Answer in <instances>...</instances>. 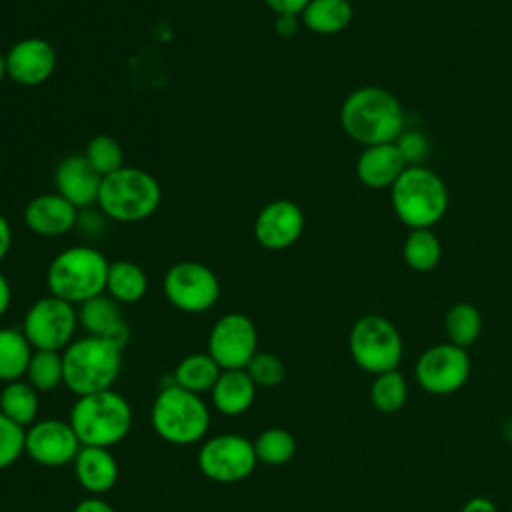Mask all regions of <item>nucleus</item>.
I'll return each instance as SVG.
<instances>
[{"label": "nucleus", "mask_w": 512, "mask_h": 512, "mask_svg": "<svg viewBox=\"0 0 512 512\" xmlns=\"http://www.w3.org/2000/svg\"><path fill=\"white\" fill-rule=\"evenodd\" d=\"M210 396L220 414L240 416L254 404L256 384L246 370H222Z\"/></svg>", "instance_id": "obj_21"}, {"label": "nucleus", "mask_w": 512, "mask_h": 512, "mask_svg": "<svg viewBox=\"0 0 512 512\" xmlns=\"http://www.w3.org/2000/svg\"><path fill=\"white\" fill-rule=\"evenodd\" d=\"M390 198L398 220L410 230L432 228L444 218L450 204L444 180L418 164L406 166L390 188Z\"/></svg>", "instance_id": "obj_3"}, {"label": "nucleus", "mask_w": 512, "mask_h": 512, "mask_svg": "<svg viewBox=\"0 0 512 512\" xmlns=\"http://www.w3.org/2000/svg\"><path fill=\"white\" fill-rule=\"evenodd\" d=\"M38 390L24 378L6 382L0 390V412L22 428L32 426L38 420L40 398Z\"/></svg>", "instance_id": "obj_23"}, {"label": "nucleus", "mask_w": 512, "mask_h": 512, "mask_svg": "<svg viewBox=\"0 0 512 512\" xmlns=\"http://www.w3.org/2000/svg\"><path fill=\"white\" fill-rule=\"evenodd\" d=\"M82 446L110 448L122 442L132 428V408L114 388L78 396L68 416Z\"/></svg>", "instance_id": "obj_2"}, {"label": "nucleus", "mask_w": 512, "mask_h": 512, "mask_svg": "<svg viewBox=\"0 0 512 512\" xmlns=\"http://www.w3.org/2000/svg\"><path fill=\"white\" fill-rule=\"evenodd\" d=\"M10 304H12V288L8 278L0 272V318L8 312Z\"/></svg>", "instance_id": "obj_42"}, {"label": "nucleus", "mask_w": 512, "mask_h": 512, "mask_svg": "<svg viewBox=\"0 0 512 512\" xmlns=\"http://www.w3.org/2000/svg\"><path fill=\"white\" fill-rule=\"evenodd\" d=\"M220 372L222 368L208 352H194L182 358L174 368V384L194 394L210 392Z\"/></svg>", "instance_id": "obj_26"}, {"label": "nucleus", "mask_w": 512, "mask_h": 512, "mask_svg": "<svg viewBox=\"0 0 512 512\" xmlns=\"http://www.w3.org/2000/svg\"><path fill=\"white\" fill-rule=\"evenodd\" d=\"M4 76H8V68H6V54H0V82L4 80Z\"/></svg>", "instance_id": "obj_43"}, {"label": "nucleus", "mask_w": 512, "mask_h": 512, "mask_svg": "<svg viewBox=\"0 0 512 512\" xmlns=\"http://www.w3.org/2000/svg\"><path fill=\"white\" fill-rule=\"evenodd\" d=\"M26 428L0 412V470L10 468L24 454Z\"/></svg>", "instance_id": "obj_35"}, {"label": "nucleus", "mask_w": 512, "mask_h": 512, "mask_svg": "<svg viewBox=\"0 0 512 512\" xmlns=\"http://www.w3.org/2000/svg\"><path fill=\"white\" fill-rule=\"evenodd\" d=\"M148 290V278L144 270L132 260L110 262L106 294L118 304H134L144 298Z\"/></svg>", "instance_id": "obj_24"}, {"label": "nucleus", "mask_w": 512, "mask_h": 512, "mask_svg": "<svg viewBox=\"0 0 512 512\" xmlns=\"http://www.w3.org/2000/svg\"><path fill=\"white\" fill-rule=\"evenodd\" d=\"M56 50L44 38H22L6 54L8 76L20 86H38L56 70Z\"/></svg>", "instance_id": "obj_16"}, {"label": "nucleus", "mask_w": 512, "mask_h": 512, "mask_svg": "<svg viewBox=\"0 0 512 512\" xmlns=\"http://www.w3.org/2000/svg\"><path fill=\"white\" fill-rule=\"evenodd\" d=\"M160 202L162 188L150 172L122 166L114 174L102 178L96 204L110 220L140 222L150 218Z\"/></svg>", "instance_id": "obj_7"}, {"label": "nucleus", "mask_w": 512, "mask_h": 512, "mask_svg": "<svg viewBox=\"0 0 512 512\" xmlns=\"http://www.w3.org/2000/svg\"><path fill=\"white\" fill-rule=\"evenodd\" d=\"M24 222L36 236H64L76 226L78 208L62 198L58 192L40 194L26 204Z\"/></svg>", "instance_id": "obj_17"}, {"label": "nucleus", "mask_w": 512, "mask_h": 512, "mask_svg": "<svg viewBox=\"0 0 512 512\" xmlns=\"http://www.w3.org/2000/svg\"><path fill=\"white\" fill-rule=\"evenodd\" d=\"M72 466L78 484L92 496L106 494L118 480V462L110 448L82 446Z\"/></svg>", "instance_id": "obj_20"}, {"label": "nucleus", "mask_w": 512, "mask_h": 512, "mask_svg": "<svg viewBox=\"0 0 512 512\" xmlns=\"http://www.w3.org/2000/svg\"><path fill=\"white\" fill-rule=\"evenodd\" d=\"M24 378L38 392H52V390H56L60 384H64L62 352L34 350Z\"/></svg>", "instance_id": "obj_31"}, {"label": "nucleus", "mask_w": 512, "mask_h": 512, "mask_svg": "<svg viewBox=\"0 0 512 512\" xmlns=\"http://www.w3.org/2000/svg\"><path fill=\"white\" fill-rule=\"evenodd\" d=\"M408 162L400 152L396 142L364 146V152L358 156L356 174L358 180L372 190L392 188L400 174L406 170Z\"/></svg>", "instance_id": "obj_19"}, {"label": "nucleus", "mask_w": 512, "mask_h": 512, "mask_svg": "<svg viewBox=\"0 0 512 512\" xmlns=\"http://www.w3.org/2000/svg\"><path fill=\"white\" fill-rule=\"evenodd\" d=\"M64 386L78 396L110 390L122 368V350L100 336L72 340L62 350Z\"/></svg>", "instance_id": "obj_5"}, {"label": "nucleus", "mask_w": 512, "mask_h": 512, "mask_svg": "<svg viewBox=\"0 0 512 512\" xmlns=\"http://www.w3.org/2000/svg\"><path fill=\"white\" fill-rule=\"evenodd\" d=\"M166 300L188 314L210 310L220 298V280L202 262L184 260L168 268L162 280Z\"/></svg>", "instance_id": "obj_10"}, {"label": "nucleus", "mask_w": 512, "mask_h": 512, "mask_svg": "<svg viewBox=\"0 0 512 512\" xmlns=\"http://www.w3.org/2000/svg\"><path fill=\"white\" fill-rule=\"evenodd\" d=\"M84 158L88 160V164L104 178L114 174L116 170H120L124 166V152L122 146L116 138L108 136V134H98L94 136L84 150Z\"/></svg>", "instance_id": "obj_33"}, {"label": "nucleus", "mask_w": 512, "mask_h": 512, "mask_svg": "<svg viewBox=\"0 0 512 512\" xmlns=\"http://www.w3.org/2000/svg\"><path fill=\"white\" fill-rule=\"evenodd\" d=\"M470 356L466 348L442 342L426 348L414 368L416 382L422 390L436 396L458 392L470 378Z\"/></svg>", "instance_id": "obj_12"}, {"label": "nucleus", "mask_w": 512, "mask_h": 512, "mask_svg": "<svg viewBox=\"0 0 512 512\" xmlns=\"http://www.w3.org/2000/svg\"><path fill=\"white\" fill-rule=\"evenodd\" d=\"M34 348L18 328H0V382H14L26 376Z\"/></svg>", "instance_id": "obj_27"}, {"label": "nucleus", "mask_w": 512, "mask_h": 512, "mask_svg": "<svg viewBox=\"0 0 512 512\" xmlns=\"http://www.w3.org/2000/svg\"><path fill=\"white\" fill-rule=\"evenodd\" d=\"M460 512H498V506L486 496H474L464 502Z\"/></svg>", "instance_id": "obj_40"}, {"label": "nucleus", "mask_w": 512, "mask_h": 512, "mask_svg": "<svg viewBox=\"0 0 512 512\" xmlns=\"http://www.w3.org/2000/svg\"><path fill=\"white\" fill-rule=\"evenodd\" d=\"M276 16L278 14H294L300 16L310 0H262Z\"/></svg>", "instance_id": "obj_37"}, {"label": "nucleus", "mask_w": 512, "mask_h": 512, "mask_svg": "<svg viewBox=\"0 0 512 512\" xmlns=\"http://www.w3.org/2000/svg\"><path fill=\"white\" fill-rule=\"evenodd\" d=\"M404 262L414 272H430L438 266L442 256V244L432 228H416L404 240Z\"/></svg>", "instance_id": "obj_28"}, {"label": "nucleus", "mask_w": 512, "mask_h": 512, "mask_svg": "<svg viewBox=\"0 0 512 512\" xmlns=\"http://www.w3.org/2000/svg\"><path fill=\"white\" fill-rule=\"evenodd\" d=\"M10 244H12V228H10V222L6 220V216L0 214V262L8 256Z\"/></svg>", "instance_id": "obj_41"}, {"label": "nucleus", "mask_w": 512, "mask_h": 512, "mask_svg": "<svg viewBox=\"0 0 512 512\" xmlns=\"http://www.w3.org/2000/svg\"><path fill=\"white\" fill-rule=\"evenodd\" d=\"M222 370H244L258 352L254 322L242 312H228L216 320L206 350Z\"/></svg>", "instance_id": "obj_13"}, {"label": "nucleus", "mask_w": 512, "mask_h": 512, "mask_svg": "<svg viewBox=\"0 0 512 512\" xmlns=\"http://www.w3.org/2000/svg\"><path fill=\"white\" fill-rule=\"evenodd\" d=\"M444 332L448 342L468 348L472 346L482 332V314L470 302H456L444 314Z\"/></svg>", "instance_id": "obj_29"}, {"label": "nucleus", "mask_w": 512, "mask_h": 512, "mask_svg": "<svg viewBox=\"0 0 512 512\" xmlns=\"http://www.w3.org/2000/svg\"><path fill=\"white\" fill-rule=\"evenodd\" d=\"M74 512H116V510L104 498L88 496L76 504Z\"/></svg>", "instance_id": "obj_39"}, {"label": "nucleus", "mask_w": 512, "mask_h": 512, "mask_svg": "<svg viewBox=\"0 0 512 512\" xmlns=\"http://www.w3.org/2000/svg\"><path fill=\"white\" fill-rule=\"evenodd\" d=\"M408 400V384L402 372L388 370L376 374L370 386V402L382 414L398 412Z\"/></svg>", "instance_id": "obj_30"}, {"label": "nucleus", "mask_w": 512, "mask_h": 512, "mask_svg": "<svg viewBox=\"0 0 512 512\" xmlns=\"http://www.w3.org/2000/svg\"><path fill=\"white\" fill-rule=\"evenodd\" d=\"M254 452L266 466H284L296 454V438L286 428H268L254 440Z\"/></svg>", "instance_id": "obj_32"}, {"label": "nucleus", "mask_w": 512, "mask_h": 512, "mask_svg": "<svg viewBox=\"0 0 512 512\" xmlns=\"http://www.w3.org/2000/svg\"><path fill=\"white\" fill-rule=\"evenodd\" d=\"M150 422L168 444L188 446L200 442L210 428V410L200 394L166 384L152 402Z\"/></svg>", "instance_id": "obj_6"}, {"label": "nucleus", "mask_w": 512, "mask_h": 512, "mask_svg": "<svg viewBox=\"0 0 512 512\" xmlns=\"http://www.w3.org/2000/svg\"><path fill=\"white\" fill-rule=\"evenodd\" d=\"M108 258L90 246H72L56 254L46 270V284L52 296L74 306L106 292Z\"/></svg>", "instance_id": "obj_4"}, {"label": "nucleus", "mask_w": 512, "mask_h": 512, "mask_svg": "<svg viewBox=\"0 0 512 512\" xmlns=\"http://www.w3.org/2000/svg\"><path fill=\"white\" fill-rule=\"evenodd\" d=\"M396 144H398L400 152L404 154L408 166H410V162L420 160V158L424 156V152H426V140H424L422 134H414V132L404 134V132H402L400 138L396 140Z\"/></svg>", "instance_id": "obj_36"}, {"label": "nucleus", "mask_w": 512, "mask_h": 512, "mask_svg": "<svg viewBox=\"0 0 512 512\" xmlns=\"http://www.w3.org/2000/svg\"><path fill=\"white\" fill-rule=\"evenodd\" d=\"M304 232L302 208L286 198L268 202L254 220L256 242L272 252L290 248Z\"/></svg>", "instance_id": "obj_15"}, {"label": "nucleus", "mask_w": 512, "mask_h": 512, "mask_svg": "<svg viewBox=\"0 0 512 512\" xmlns=\"http://www.w3.org/2000/svg\"><path fill=\"white\" fill-rule=\"evenodd\" d=\"M54 182L56 192L80 210L98 202L102 176L88 164L84 154H74L56 166Z\"/></svg>", "instance_id": "obj_18"}, {"label": "nucleus", "mask_w": 512, "mask_h": 512, "mask_svg": "<svg viewBox=\"0 0 512 512\" xmlns=\"http://www.w3.org/2000/svg\"><path fill=\"white\" fill-rule=\"evenodd\" d=\"M82 444L68 420L42 418L26 428L24 452L44 468L72 464Z\"/></svg>", "instance_id": "obj_14"}, {"label": "nucleus", "mask_w": 512, "mask_h": 512, "mask_svg": "<svg viewBox=\"0 0 512 512\" xmlns=\"http://www.w3.org/2000/svg\"><path fill=\"white\" fill-rule=\"evenodd\" d=\"M300 16H294V14H278L276 16V22H274V30L278 36L282 38H292L298 28H300Z\"/></svg>", "instance_id": "obj_38"}, {"label": "nucleus", "mask_w": 512, "mask_h": 512, "mask_svg": "<svg viewBox=\"0 0 512 512\" xmlns=\"http://www.w3.org/2000/svg\"><path fill=\"white\" fill-rule=\"evenodd\" d=\"M354 18L350 0H310L300 14V22L316 34H338L348 28Z\"/></svg>", "instance_id": "obj_22"}, {"label": "nucleus", "mask_w": 512, "mask_h": 512, "mask_svg": "<svg viewBox=\"0 0 512 512\" xmlns=\"http://www.w3.org/2000/svg\"><path fill=\"white\" fill-rule=\"evenodd\" d=\"M348 350L358 368L368 374L396 370L404 344L398 328L380 314L360 316L348 334Z\"/></svg>", "instance_id": "obj_8"}, {"label": "nucleus", "mask_w": 512, "mask_h": 512, "mask_svg": "<svg viewBox=\"0 0 512 512\" xmlns=\"http://www.w3.org/2000/svg\"><path fill=\"white\" fill-rule=\"evenodd\" d=\"M76 312L78 326H82L88 336L108 338L120 324H124L118 302L108 294H100L78 304Z\"/></svg>", "instance_id": "obj_25"}, {"label": "nucleus", "mask_w": 512, "mask_h": 512, "mask_svg": "<svg viewBox=\"0 0 512 512\" xmlns=\"http://www.w3.org/2000/svg\"><path fill=\"white\" fill-rule=\"evenodd\" d=\"M244 370L248 372L256 388H276L286 378L284 362L272 352H256Z\"/></svg>", "instance_id": "obj_34"}, {"label": "nucleus", "mask_w": 512, "mask_h": 512, "mask_svg": "<svg viewBox=\"0 0 512 512\" xmlns=\"http://www.w3.org/2000/svg\"><path fill=\"white\" fill-rule=\"evenodd\" d=\"M76 328V306L52 294L38 298L22 322V332L34 350L62 352L74 340Z\"/></svg>", "instance_id": "obj_9"}, {"label": "nucleus", "mask_w": 512, "mask_h": 512, "mask_svg": "<svg viewBox=\"0 0 512 512\" xmlns=\"http://www.w3.org/2000/svg\"><path fill=\"white\" fill-rule=\"evenodd\" d=\"M340 124L348 138L362 146L388 144L404 132V110L386 88L362 86L342 102Z\"/></svg>", "instance_id": "obj_1"}, {"label": "nucleus", "mask_w": 512, "mask_h": 512, "mask_svg": "<svg viewBox=\"0 0 512 512\" xmlns=\"http://www.w3.org/2000/svg\"><path fill=\"white\" fill-rule=\"evenodd\" d=\"M258 464L254 442L240 434H216L198 450L200 472L218 484L246 480Z\"/></svg>", "instance_id": "obj_11"}]
</instances>
